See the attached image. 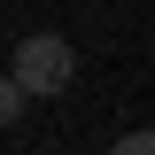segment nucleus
I'll return each instance as SVG.
<instances>
[{
  "mask_svg": "<svg viewBox=\"0 0 155 155\" xmlns=\"http://www.w3.org/2000/svg\"><path fill=\"white\" fill-rule=\"evenodd\" d=\"M8 78L23 85V101H47V93H62L78 78V54H70L62 31H31V39H16V70Z\"/></svg>",
  "mask_w": 155,
  "mask_h": 155,
  "instance_id": "nucleus-1",
  "label": "nucleus"
},
{
  "mask_svg": "<svg viewBox=\"0 0 155 155\" xmlns=\"http://www.w3.org/2000/svg\"><path fill=\"white\" fill-rule=\"evenodd\" d=\"M16 116H23V85H16V78H0V132H8Z\"/></svg>",
  "mask_w": 155,
  "mask_h": 155,
  "instance_id": "nucleus-2",
  "label": "nucleus"
}]
</instances>
